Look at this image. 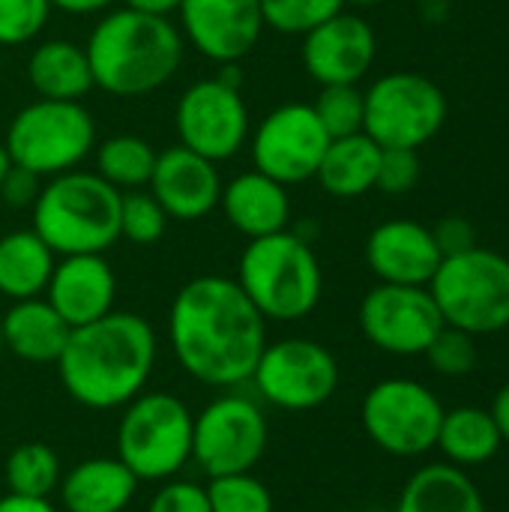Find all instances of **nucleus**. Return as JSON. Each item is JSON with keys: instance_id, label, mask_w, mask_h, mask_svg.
Listing matches in <instances>:
<instances>
[{"instance_id": "obj_27", "label": "nucleus", "mask_w": 509, "mask_h": 512, "mask_svg": "<svg viewBox=\"0 0 509 512\" xmlns=\"http://www.w3.org/2000/svg\"><path fill=\"white\" fill-rule=\"evenodd\" d=\"M381 165V147L366 135H345L327 144V153L318 165L315 180L333 198H360L375 189Z\"/></svg>"}, {"instance_id": "obj_32", "label": "nucleus", "mask_w": 509, "mask_h": 512, "mask_svg": "<svg viewBox=\"0 0 509 512\" xmlns=\"http://www.w3.org/2000/svg\"><path fill=\"white\" fill-rule=\"evenodd\" d=\"M321 126L327 129L330 138H345L363 132V90L357 84H327L321 87L318 99L312 102Z\"/></svg>"}, {"instance_id": "obj_8", "label": "nucleus", "mask_w": 509, "mask_h": 512, "mask_svg": "<svg viewBox=\"0 0 509 512\" xmlns=\"http://www.w3.org/2000/svg\"><path fill=\"white\" fill-rule=\"evenodd\" d=\"M3 147L12 165L48 180L75 171L90 156L96 123L81 102L36 99L9 120Z\"/></svg>"}, {"instance_id": "obj_47", "label": "nucleus", "mask_w": 509, "mask_h": 512, "mask_svg": "<svg viewBox=\"0 0 509 512\" xmlns=\"http://www.w3.org/2000/svg\"><path fill=\"white\" fill-rule=\"evenodd\" d=\"M3 351H6V345H3V321H0V357H3Z\"/></svg>"}, {"instance_id": "obj_10", "label": "nucleus", "mask_w": 509, "mask_h": 512, "mask_svg": "<svg viewBox=\"0 0 509 512\" xmlns=\"http://www.w3.org/2000/svg\"><path fill=\"white\" fill-rule=\"evenodd\" d=\"M441 399L420 381L411 378H387L378 381L360 405V420L369 441L399 459H417L438 444Z\"/></svg>"}, {"instance_id": "obj_23", "label": "nucleus", "mask_w": 509, "mask_h": 512, "mask_svg": "<svg viewBox=\"0 0 509 512\" xmlns=\"http://www.w3.org/2000/svg\"><path fill=\"white\" fill-rule=\"evenodd\" d=\"M3 345L24 363H57L72 327L57 315L45 297L15 300L3 315Z\"/></svg>"}, {"instance_id": "obj_5", "label": "nucleus", "mask_w": 509, "mask_h": 512, "mask_svg": "<svg viewBox=\"0 0 509 512\" xmlns=\"http://www.w3.org/2000/svg\"><path fill=\"white\" fill-rule=\"evenodd\" d=\"M237 285L264 321H303L321 303L324 273L312 243L285 228L249 240L237 264Z\"/></svg>"}, {"instance_id": "obj_40", "label": "nucleus", "mask_w": 509, "mask_h": 512, "mask_svg": "<svg viewBox=\"0 0 509 512\" xmlns=\"http://www.w3.org/2000/svg\"><path fill=\"white\" fill-rule=\"evenodd\" d=\"M39 189H42V177H36V174H30V171L12 165L9 174H6L3 183H0V198H3V204L21 210V207H33Z\"/></svg>"}, {"instance_id": "obj_25", "label": "nucleus", "mask_w": 509, "mask_h": 512, "mask_svg": "<svg viewBox=\"0 0 509 512\" xmlns=\"http://www.w3.org/2000/svg\"><path fill=\"white\" fill-rule=\"evenodd\" d=\"M396 512H486V501L468 471L447 462L411 474Z\"/></svg>"}, {"instance_id": "obj_29", "label": "nucleus", "mask_w": 509, "mask_h": 512, "mask_svg": "<svg viewBox=\"0 0 509 512\" xmlns=\"http://www.w3.org/2000/svg\"><path fill=\"white\" fill-rule=\"evenodd\" d=\"M156 150L141 135H111L96 147V174L117 192L144 189L156 168Z\"/></svg>"}, {"instance_id": "obj_19", "label": "nucleus", "mask_w": 509, "mask_h": 512, "mask_svg": "<svg viewBox=\"0 0 509 512\" xmlns=\"http://www.w3.org/2000/svg\"><path fill=\"white\" fill-rule=\"evenodd\" d=\"M441 261L444 255L435 243L432 228L414 219L381 222L366 240V264L387 285L426 288Z\"/></svg>"}, {"instance_id": "obj_7", "label": "nucleus", "mask_w": 509, "mask_h": 512, "mask_svg": "<svg viewBox=\"0 0 509 512\" xmlns=\"http://www.w3.org/2000/svg\"><path fill=\"white\" fill-rule=\"evenodd\" d=\"M444 324L471 336H492L509 327V258L474 246L450 255L426 285Z\"/></svg>"}, {"instance_id": "obj_45", "label": "nucleus", "mask_w": 509, "mask_h": 512, "mask_svg": "<svg viewBox=\"0 0 509 512\" xmlns=\"http://www.w3.org/2000/svg\"><path fill=\"white\" fill-rule=\"evenodd\" d=\"M9 168H12V159H9V153H6V147L0 144V183H3V177L9 174Z\"/></svg>"}, {"instance_id": "obj_20", "label": "nucleus", "mask_w": 509, "mask_h": 512, "mask_svg": "<svg viewBox=\"0 0 509 512\" xmlns=\"http://www.w3.org/2000/svg\"><path fill=\"white\" fill-rule=\"evenodd\" d=\"M117 276L102 255H63L57 258L45 300L57 315L75 330L90 321H99L114 309Z\"/></svg>"}, {"instance_id": "obj_28", "label": "nucleus", "mask_w": 509, "mask_h": 512, "mask_svg": "<svg viewBox=\"0 0 509 512\" xmlns=\"http://www.w3.org/2000/svg\"><path fill=\"white\" fill-rule=\"evenodd\" d=\"M450 465L456 468H477L498 456L504 447L501 429L486 408H453L441 420L438 444H435Z\"/></svg>"}, {"instance_id": "obj_14", "label": "nucleus", "mask_w": 509, "mask_h": 512, "mask_svg": "<svg viewBox=\"0 0 509 512\" xmlns=\"http://www.w3.org/2000/svg\"><path fill=\"white\" fill-rule=\"evenodd\" d=\"M330 141L333 138L321 126L312 105H279L252 132V168L273 177L282 186L306 183L318 174V165Z\"/></svg>"}, {"instance_id": "obj_11", "label": "nucleus", "mask_w": 509, "mask_h": 512, "mask_svg": "<svg viewBox=\"0 0 509 512\" xmlns=\"http://www.w3.org/2000/svg\"><path fill=\"white\" fill-rule=\"evenodd\" d=\"M258 396L282 411H315L339 390V363L315 339H279L264 345L249 378Z\"/></svg>"}, {"instance_id": "obj_31", "label": "nucleus", "mask_w": 509, "mask_h": 512, "mask_svg": "<svg viewBox=\"0 0 509 512\" xmlns=\"http://www.w3.org/2000/svg\"><path fill=\"white\" fill-rule=\"evenodd\" d=\"M345 9V0H261L264 27L285 36H306Z\"/></svg>"}, {"instance_id": "obj_18", "label": "nucleus", "mask_w": 509, "mask_h": 512, "mask_svg": "<svg viewBox=\"0 0 509 512\" xmlns=\"http://www.w3.org/2000/svg\"><path fill=\"white\" fill-rule=\"evenodd\" d=\"M147 186L168 213V219L198 222L219 207L225 183L219 177L216 162L177 144L156 156V168Z\"/></svg>"}, {"instance_id": "obj_33", "label": "nucleus", "mask_w": 509, "mask_h": 512, "mask_svg": "<svg viewBox=\"0 0 509 512\" xmlns=\"http://www.w3.org/2000/svg\"><path fill=\"white\" fill-rule=\"evenodd\" d=\"M168 231V213L153 198V192L132 189L120 198V237L135 246H153Z\"/></svg>"}, {"instance_id": "obj_41", "label": "nucleus", "mask_w": 509, "mask_h": 512, "mask_svg": "<svg viewBox=\"0 0 509 512\" xmlns=\"http://www.w3.org/2000/svg\"><path fill=\"white\" fill-rule=\"evenodd\" d=\"M117 0H51V9L69 12V15H99L108 12Z\"/></svg>"}, {"instance_id": "obj_44", "label": "nucleus", "mask_w": 509, "mask_h": 512, "mask_svg": "<svg viewBox=\"0 0 509 512\" xmlns=\"http://www.w3.org/2000/svg\"><path fill=\"white\" fill-rule=\"evenodd\" d=\"M492 417H495V423H498V429H501L504 444H509V381L501 387V393L495 396Z\"/></svg>"}, {"instance_id": "obj_30", "label": "nucleus", "mask_w": 509, "mask_h": 512, "mask_svg": "<svg viewBox=\"0 0 509 512\" xmlns=\"http://www.w3.org/2000/svg\"><path fill=\"white\" fill-rule=\"evenodd\" d=\"M6 486L12 495H24V498H51V492L60 486L63 468L57 453L42 444V441H27L18 444L9 459H6Z\"/></svg>"}, {"instance_id": "obj_22", "label": "nucleus", "mask_w": 509, "mask_h": 512, "mask_svg": "<svg viewBox=\"0 0 509 512\" xmlns=\"http://www.w3.org/2000/svg\"><path fill=\"white\" fill-rule=\"evenodd\" d=\"M138 477L117 456H93L60 477V501L66 512H123L135 492Z\"/></svg>"}, {"instance_id": "obj_43", "label": "nucleus", "mask_w": 509, "mask_h": 512, "mask_svg": "<svg viewBox=\"0 0 509 512\" xmlns=\"http://www.w3.org/2000/svg\"><path fill=\"white\" fill-rule=\"evenodd\" d=\"M183 0H123V6L135 9V12H147V15H159V18H171L180 9Z\"/></svg>"}, {"instance_id": "obj_4", "label": "nucleus", "mask_w": 509, "mask_h": 512, "mask_svg": "<svg viewBox=\"0 0 509 512\" xmlns=\"http://www.w3.org/2000/svg\"><path fill=\"white\" fill-rule=\"evenodd\" d=\"M120 198L96 171L48 177L33 201V231L63 255H102L120 240Z\"/></svg>"}, {"instance_id": "obj_36", "label": "nucleus", "mask_w": 509, "mask_h": 512, "mask_svg": "<svg viewBox=\"0 0 509 512\" xmlns=\"http://www.w3.org/2000/svg\"><path fill=\"white\" fill-rule=\"evenodd\" d=\"M477 336L456 330V327H441V333L432 339V345L426 348V360L429 366L444 375V378H462L477 366Z\"/></svg>"}, {"instance_id": "obj_12", "label": "nucleus", "mask_w": 509, "mask_h": 512, "mask_svg": "<svg viewBox=\"0 0 509 512\" xmlns=\"http://www.w3.org/2000/svg\"><path fill=\"white\" fill-rule=\"evenodd\" d=\"M267 417L246 396L213 399L192 426V462L213 480L252 471L267 450Z\"/></svg>"}, {"instance_id": "obj_3", "label": "nucleus", "mask_w": 509, "mask_h": 512, "mask_svg": "<svg viewBox=\"0 0 509 512\" xmlns=\"http://www.w3.org/2000/svg\"><path fill=\"white\" fill-rule=\"evenodd\" d=\"M84 48L93 87L108 96L138 99L165 87L177 75L186 39L171 18L120 6L96 21Z\"/></svg>"}, {"instance_id": "obj_42", "label": "nucleus", "mask_w": 509, "mask_h": 512, "mask_svg": "<svg viewBox=\"0 0 509 512\" xmlns=\"http://www.w3.org/2000/svg\"><path fill=\"white\" fill-rule=\"evenodd\" d=\"M0 512H57L48 498H24V495H6L0 498Z\"/></svg>"}, {"instance_id": "obj_15", "label": "nucleus", "mask_w": 509, "mask_h": 512, "mask_svg": "<svg viewBox=\"0 0 509 512\" xmlns=\"http://www.w3.org/2000/svg\"><path fill=\"white\" fill-rule=\"evenodd\" d=\"M441 327L444 318L429 288L420 285L381 282L360 303V330L366 342L393 357H423Z\"/></svg>"}, {"instance_id": "obj_16", "label": "nucleus", "mask_w": 509, "mask_h": 512, "mask_svg": "<svg viewBox=\"0 0 509 512\" xmlns=\"http://www.w3.org/2000/svg\"><path fill=\"white\" fill-rule=\"evenodd\" d=\"M183 39L213 63H240L264 33L261 0H183Z\"/></svg>"}, {"instance_id": "obj_39", "label": "nucleus", "mask_w": 509, "mask_h": 512, "mask_svg": "<svg viewBox=\"0 0 509 512\" xmlns=\"http://www.w3.org/2000/svg\"><path fill=\"white\" fill-rule=\"evenodd\" d=\"M432 234H435V243H438V249H441L444 258L459 255V252H468V249L477 246V231H474V225H471L468 219H462V216H447V219H441V222L432 228Z\"/></svg>"}, {"instance_id": "obj_38", "label": "nucleus", "mask_w": 509, "mask_h": 512, "mask_svg": "<svg viewBox=\"0 0 509 512\" xmlns=\"http://www.w3.org/2000/svg\"><path fill=\"white\" fill-rule=\"evenodd\" d=\"M147 512H210L207 486L189 480H165L150 498Z\"/></svg>"}, {"instance_id": "obj_9", "label": "nucleus", "mask_w": 509, "mask_h": 512, "mask_svg": "<svg viewBox=\"0 0 509 512\" xmlns=\"http://www.w3.org/2000/svg\"><path fill=\"white\" fill-rule=\"evenodd\" d=\"M363 132L378 147L420 150L447 120V96L417 72H387L366 93Z\"/></svg>"}, {"instance_id": "obj_21", "label": "nucleus", "mask_w": 509, "mask_h": 512, "mask_svg": "<svg viewBox=\"0 0 509 512\" xmlns=\"http://www.w3.org/2000/svg\"><path fill=\"white\" fill-rule=\"evenodd\" d=\"M219 207L234 231L249 240L285 231L291 222V198L288 186L276 183L261 171H243L231 183L222 186Z\"/></svg>"}, {"instance_id": "obj_46", "label": "nucleus", "mask_w": 509, "mask_h": 512, "mask_svg": "<svg viewBox=\"0 0 509 512\" xmlns=\"http://www.w3.org/2000/svg\"><path fill=\"white\" fill-rule=\"evenodd\" d=\"M345 3H351V6H375L381 0H345Z\"/></svg>"}, {"instance_id": "obj_2", "label": "nucleus", "mask_w": 509, "mask_h": 512, "mask_svg": "<svg viewBox=\"0 0 509 512\" xmlns=\"http://www.w3.org/2000/svg\"><path fill=\"white\" fill-rule=\"evenodd\" d=\"M159 357V339L138 312H108L75 327L57 360L66 396L90 411H117L144 393Z\"/></svg>"}, {"instance_id": "obj_1", "label": "nucleus", "mask_w": 509, "mask_h": 512, "mask_svg": "<svg viewBox=\"0 0 509 512\" xmlns=\"http://www.w3.org/2000/svg\"><path fill=\"white\" fill-rule=\"evenodd\" d=\"M168 336L189 378L207 387H240L267 345V321L237 279L195 276L171 300Z\"/></svg>"}, {"instance_id": "obj_6", "label": "nucleus", "mask_w": 509, "mask_h": 512, "mask_svg": "<svg viewBox=\"0 0 509 512\" xmlns=\"http://www.w3.org/2000/svg\"><path fill=\"white\" fill-rule=\"evenodd\" d=\"M195 417L183 399L150 390L123 405L117 426V459L141 483L174 480L192 462Z\"/></svg>"}, {"instance_id": "obj_34", "label": "nucleus", "mask_w": 509, "mask_h": 512, "mask_svg": "<svg viewBox=\"0 0 509 512\" xmlns=\"http://www.w3.org/2000/svg\"><path fill=\"white\" fill-rule=\"evenodd\" d=\"M210 512H273L270 489L252 474H225L207 483Z\"/></svg>"}, {"instance_id": "obj_37", "label": "nucleus", "mask_w": 509, "mask_h": 512, "mask_svg": "<svg viewBox=\"0 0 509 512\" xmlns=\"http://www.w3.org/2000/svg\"><path fill=\"white\" fill-rule=\"evenodd\" d=\"M420 183V156L405 147H381V165L375 189L384 195H405Z\"/></svg>"}, {"instance_id": "obj_24", "label": "nucleus", "mask_w": 509, "mask_h": 512, "mask_svg": "<svg viewBox=\"0 0 509 512\" xmlns=\"http://www.w3.org/2000/svg\"><path fill=\"white\" fill-rule=\"evenodd\" d=\"M27 81L39 99L81 102L93 90L87 48L72 39H45L27 57Z\"/></svg>"}, {"instance_id": "obj_26", "label": "nucleus", "mask_w": 509, "mask_h": 512, "mask_svg": "<svg viewBox=\"0 0 509 512\" xmlns=\"http://www.w3.org/2000/svg\"><path fill=\"white\" fill-rule=\"evenodd\" d=\"M57 255L33 228L0 234V294L6 300L42 297L51 279Z\"/></svg>"}, {"instance_id": "obj_35", "label": "nucleus", "mask_w": 509, "mask_h": 512, "mask_svg": "<svg viewBox=\"0 0 509 512\" xmlns=\"http://www.w3.org/2000/svg\"><path fill=\"white\" fill-rule=\"evenodd\" d=\"M51 18V0H0V48L33 42Z\"/></svg>"}, {"instance_id": "obj_13", "label": "nucleus", "mask_w": 509, "mask_h": 512, "mask_svg": "<svg viewBox=\"0 0 509 512\" xmlns=\"http://www.w3.org/2000/svg\"><path fill=\"white\" fill-rule=\"evenodd\" d=\"M174 126L180 147L216 165L228 162L249 141V108L243 102V90L228 87L216 75L189 84L177 99Z\"/></svg>"}, {"instance_id": "obj_17", "label": "nucleus", "mask_w": 509, "mask_h": 512, "mask_svg": "<svg viewBox=\"0 0 509 512\" xmlns=\"http://www.w3.org/2000/svg\"><path fill=\"white\" fill-rule=\"evenodd\" d=\"M375 51L378 39L372 24L345 9L303 36V66L321 87L357 84L372 69Z\"/></svg>"}]
</instances>
